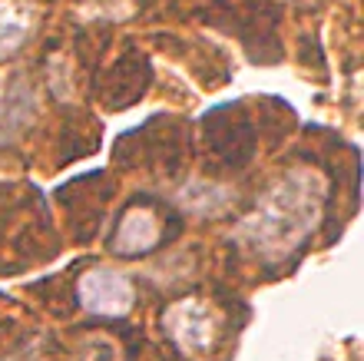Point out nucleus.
<instances>
[{"label":"nucleus","instance_id":"f257e3e1","mask_svg":"<svg viewBox=\"0 0 364 361\" xmlns=\"http://www.w3.org/2000/svg\"><path fill=\"white\" fill-rule=\"evenodd\" d=\"M321 189L315 179L295 172L291 179L278 182L275 189L265 196L262 209L249 219L245 232H252V242L262 246V252H288L298 239L315 226Z\"/></svg>","mask_w":364,"mask_h":361},{"label":"nucleus","instance_id":"f03ea898","mask_svg":"<svg viewBox=\"0 0 364 361\" xmlns=\"http://www.w3.org/2000/svg\"><path fill=\"white\" fill-rule=\"evenodd\" d=\"M205 130H209L212 150L219 152L225 162H232V166L245 162L252 156V150H255L252 126L242 120L239 110H235V123H232V106H219V110H212L209 120H205Z\"/></svg>","mask_w":364,"mask_h":361},{"label":"nucleus","instance_id":"7ed1b4c3","mask_svg":"<svg viewBox=\"0 0 364 361\" xmlns=\"http://www.w3.org/2000/svg\"><path fill=\"white\" fill-rule=\"evenodd\" d=\"M80 298L100 315H123L133 305V286L116 272H90L80 282Z\"/></svg>","mask_w":364,"mask_h":361},{"label":"nucleus","instance_id":"20e7f679","mask_svg":"<svg viewBox=\"0 0 364 361\" xmlns=\"http://www.w3.org/2000/svg\"><path fill=\"white\" fill-rule=\"evenodd\" d=\"M169 332H173L176 345H182L189 355L202 352V348H212V338H215V318H212L209 308L202 305H182L169 312Z\"/></svg>","mask_w":364,"mask_h":361},{"label":"nucleus","instance_id":"39448f33","mask_svg":"<svg viewBox=\"0 0 364 361\" xmlns=\"http://www.w3.org/2000/svg\"><path fill=\"white\" fill-rule=\"evenodd\" d=\"M156 239H159V216L146 206H133L123 216V222L116 226L113 248L123 256H139V252H149L156 246Z\"/></svg>","mask_w":364,"mask_h":361},{"label":"nucleus","instance_id":"423d86ee","mask_svg":"<svg viewBox=\"0 0 364 361\" xmlns=\"http://www.w3.org/2000/svg\"><path fill=\"white\" fill-rule=\"evenodd\" d=\"M33 30V14L17 0H0V60L14 57Z\"/></svg>","mask_w":364,"mask_h":361}]
</instances>
